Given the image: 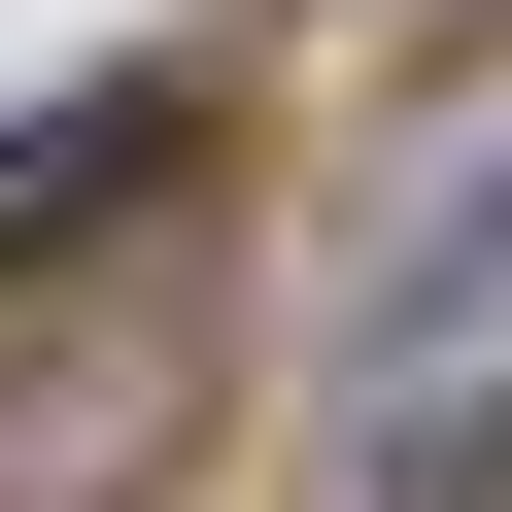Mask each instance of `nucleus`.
Returning a JSON list of instances; mask_svg holds the SVG:
<instances>
[{
  "label": "nucleus",
  "instance_id": "nucleus-2",
  "mask_svg": "<svg viewBox=\"0 0 512 512\" xmlns=\"http://www.w3.org/2000/svg\"><path fill=\"white\" fill-rule=\"evenodd\" d=\"M171 444H205V274H103V308L35 274V342H0V512H137Z\"/></svg>",
  "mask_w": 512,
  "mask_h": 512
},
{
  "label": "nucleus",
  "instance_id": "nucleus-1",
  "mask_svg": "<svg viewBox=\"0 0 512 512\" xmlns=\"http://www.w3.org/2000/svg\"><path fill=\"white\" fill-rule=\"evenodd\" d=\"M342 376H512V35L376 137V205H342Z\"/></svg>",
  "mask_w": 512,
  "mask_h": 512
},
{
  "label": "nucleus",
  "instance_id": "nucleus-4",
  "mask_svg": "<svg viewBox=\"0 0 512 512\" xmlns=\"http://www.w3.org/2000/svg\"><path fill=\"white\" fill-rule=\"evenodd\" d=\"M308 512H512V376H342V478Z\"/></svg>",
  "mask_w": 512,
  "mask_h": 512
},
{
  "label": "nucleus",
  "instance_id": "nucleus-3",
  "mask_svg": "<svg viewBox=\"0 0 512 512\" xmlns=\"http://www.w3.org/2000/svg\"><path fill=\"white\" fill-rule=\"evenodd\" d=\"M171 171H205V69H103V103H35V137H0V308H35V274H103Z\"/></svg>",
  "mask_w": 512,
  "mask_h": 512
}]
</instances>
